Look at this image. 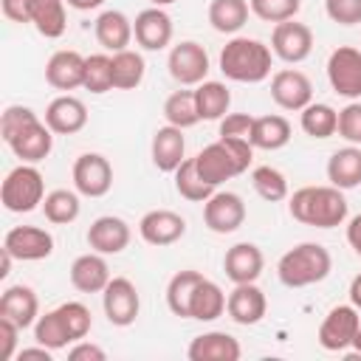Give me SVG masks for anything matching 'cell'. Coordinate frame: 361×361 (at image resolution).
Segmentation results:
<instances>
[{"label":"cell","mask_w":361,"mask_h":361,"mask_svg":"<svg viewBox=\"0 0 361 361\" xmlns=\"http://www.w3.org/2000/svg\"><path fill=\"white\" fill-rule=\"evenodd\" d=\"M327 180L338 186L341 192L361 186V147L350 144L330 155L327 161Z\"/></svg>","instance_id":"83f0119b"},{"label":"cell","mask_w":361,"mask_h":361,"mask_svg":"<svg viewBox=\"0 0 361 361\" xmlns=\"http://www.w3.org/2000/svg\"><path fill=\"white\" fill-rule=\"evenodd\" d=\"M240 355H243L240 341L231 333H223V330L200 333L186 347L189 361H237Z\"/></svg>","instance_id":"7402d4cb"},{"label":"cell","mask_w":361,"mask_h":361,"mask_svg":"<svg viewBox=\"0 0 361 361\" xmlns=\"http://www.w3.org/2000/svg\"><path fill=\"white\" fill-rule=\"evenodd\" d=\"M56 310H59V316H62V322H65V327H68L73 341H79V338H85L90 333L93 316L87 310V305H82V302H62Z\"/></svg>","instance_id":"ee69618b"},{"label":"cell","mask_w":361,"mask_h":361,"mask_svg":"<svg viewBox=\"0 0 361 361\" xmlns=\"http://www.w3.org/2000/svg\"><path fill=\"white\" fill-rule=\"evenodd\" d=\"M110 279L113 276H110L107 259L99 251H87V254L76 257L71 265V285L79 293H102Z\"/></svg>","instance_id":"d4e9b609"},{"label":"cell","mask_w":361,"mask_h":361,"mask_svg":"<svg viewBox=\"0 0 361 361\" xmlns=\"http://www.w3.org/2000/svg\"><path fill=\"white\" fill-rule=\"evenodd\" d=\"M327 82L344 99H361V51L353 45H338L327 56Z\"/></svg>","instance_id":"ba28073f"},{"label":"cell","mask_w":361,"mask_h":361,"mask_svg":"<svg viewBox=\"0 0 361 361\" xmlns=\"http://www.w3.org/2000/svg\"><path fill=\"white\" fill-rule=\"evenodd\" d=\"M42 200H45V180L34 164H20L6 175L0 186V203L6 206V212L28 214L37 206H42Z\"/></svg>","instance_id":"5b68a950"},{"label":"cell","mask_w":361,"mask_h":361,"mask_svg":"<svg viewBox=\"0 0 361 361\" xmlns=\"http://www.w3.org/2000/svg\"><path fill=\"white\" fill-rule=\"evenodd\" d=\"M248 6H251V14L276 25V23L293 20L302 8V0H248Z\"/></svg>","instance_id":"7bdbcfd3"},{"label":"cell","mask_w":361,"mask_h":361,"mask_svg":"<svg viewBox=\"0 0 361 361\" xmlns=\"http://www.w3.org/2000/svg\"><path fill=\"white\" fill-rule=\"evenodd\" d=\"M51 355H54V350H48L45 344H37V347H23V350H17V358H20V361H28V358L51 361Z\"/></svg>","instance_id":"db71d44e"},{"label":"cell","mask_w":361,"mask_h":361,"mask_svg":"<svg viewBox=\"0 0 361 361\" xmlns=\"http://www.w3.org/2000/svg\"><path fill=\"white\" fill-rule=\"evenodd\" d=\"M299 124L310 138H330L338 130V110H333L324 102H310L305 110H299Z\"/></svg>","instance_id":"d590c367"},{"label":"cell","mask_w":361,"mask_h":361,"mask_svg":"<svg viewBox=\"0 0 361 361\" xmlns=\"http://www.w3.org/2000/svg\"><path fill=\"white\" fill-rule=\"evenodd\" d=\"M164 118H166V124L180 127V130L195 127L200 121L195 90H175V93H169L166 102H164Z\"/></svg>","instance_id":"f35d334b"},{"label":"cell","mask_w":361,"mask_h":361,"mask_svg":"<svg viewBox=\"0 0 361 361\" xmlns=\"http://www.w3.org/2000/svg\"><path fill=\"white\" fill-rule=\"evenodd\" d=\"M28 20L45 39H59L68 28L65 0H28Z\"/></svg>","instance_id":"f1b7e54d"},{"label":"cell","mask_w":361,"mask_h":361,"mask_svg":"<svg viewBox=\"0 0 361 361\" xmlns=\"http://www.w3.org/2000/svg\"><path fill=\"white\" fill-rule=\"evenodd\" d=\"M226 293L217 282L212 279H200L195 293H192V305H189V319H197V322H214L226 313Z\"/></svg>","instance_id":"f546056e"},{"label":"cell","mask_w":361,"mask_h":361,"mask_svg":"<svg viewBox=\"0 0 361 361\" xmlns=\"http://www.w3.org/2000/svg\"><path fill=\"white\" fill-rule=\"evenodd\" d=\"M251 161H254V144L245 138H217L195 155L200 178L214 189L223 180L243 175L251 166Z\"/></svg>","instance_id":"3957f363"},{"label":"cell","mask_w":361,"mask_h":361,"mask_svg":"<svg viewBox=\"0 0 361 361\" xmlns=\"http://www.w3.org/2000/svg\"><path fill=\"white\" fill-rule=\"evenodd\" d=\"M251 186L268 203H279V200L288 197V178L276 166H271V164L251 169Z\"/></svg>","instance_id":"60d3db41"},{"label":"cell","mask_w":361,"mask_h":361,"mask_svg":"<svg viewBox=\"0 0 361 361\" xmlns=\"http://www.w3.org/2000/svg\"><path fill=\"white\" fill-rule=\"evenodd\" d=\"M130 237H133V231H130L127 220H121V217H116V214H102V217H96V220L90 223V228H87V234H85L90 251H99V254H104V257L121 254V251L130 245Z\"/></svg>","instance_id":"e0dca14e"},{"label":"cell","mask_w":361,"mask_h":361,"mask_svg":"<svg viewBox=\"0 0 361 361\" xmlns=\"http://www.w3.org/2000/svg\"><path fill=\"white\" fill-rule=\"evenodd\" d=\"M31 121H37V113L31 110V107H23V104H8L6 110H3V116H0V135H3V141L8 144L23 127H28Z\"/></svg>","instance_id":"f6af8a7d"},{"label":"cell","mask_w":361,"mask_h":361,"mask_svg":"<svg viewBox=\"0 0 361 361\" xmlns=\"http://www.w3.org/2000/svg\"><path fill=\"white\" fill-rule=\"evenodd\" d=\"M113 62V87L116 90H133L144 82V73H147V62L138 51L133 48H124V51H116L110 56Z\"/></svg>","instance_id":"d6a6232c"},{"label":"cell","mask_w":361,"mask_h":361,"mask_svg":"<svg viewBox=\"0 0 361 361\" xmlns=\"http://www.w3.org/2000/svg\"><path fill=\"white\" fill-rule=\"evenodd\" d=\"M82 212V203H79V192H71V189H54L45 195L42 200V214L48 223L54 226H68L79 217Z\"/></svg>","instance_id":"74e56055"},{"label":"cell","mask_w":361,"mask_h":361,"mask_svg":"<svg viewBox=\"0 0 361 361\" xmlns=\"http://www.w3.org/2000/svg\"><path fill=\"white\" fill-rule=\"evenodd\" d=\"M85 62H87V56H82L79 51H71V48L56 51L45 62V82L54 90H65V93L76 90L85 82Z\"/></svg>","instance_id":"d6986e66"},{"label":"cell","mask_w":361,"mask_h":361,"mask_svg":"<svg viewBox=\"0 0 361 361\" xmlns=\"http://www.w3.org/2000/svg\"><path fill=\"white\" fill-rule=\"evenodd\" d=\"M3 248L20 262H37L54 254V234L39 226H14L6 231Z\"/></svg>","instance_id":"7c38bea8"},{"label":"cell","mask_w":361,"mask_h":361,"mask_svg":"<svg viewBox=\"0 0 361 361\" xmlns=\"http://www.w3.org/2000/svg\"><path fill=\"white\" fill-rule=\"evenodd\" d=\"M8 149L23 161V164H39L51 155L54 149V133L45 121H31L28 127H23L11 141H8Z\"/></svg>","instance_id":"44dd1931"},{"label":"cell","mask_w":361,"mask_h":361,"mask_svg":"<svg viewBox=\"0 0 361 361\" xmlns=\"http://www.w3.org/2000/svg\"><path fill=\"white\" fill-rule=\"evenodd\" d=\"M71 8H76V11H93V8H99L104 0H65Z\"/></svg>","instance_id":"9f6ffc18"},{"label":"cell","mask_w":361,"mask_h":361,"mask_svg":"<svg viewBox=\"0 0 361 361\" xmlns=\"http://www.w3.org/2000/svg\"><path fill=\"white\" fill-rule=\"evenodd\" d=\"M138 234L149 245H172L186 234V220L172 209H152L138 220Z\"/></svg>","instance_id":"ac0fdd59"},{"label":"cell","mask_w":361,"mask_h":361,"mask_svg":"<svg viewBox=\"0 0 361 361\" xmlns=\"http://www.w3.org/2000/svg\"><path fill=\"white\" fill-rule=\"evenodd\" d=\"M265 310H268V299H265L262 288H257V282H240V285H234V290L226 299L228 319L234 324H243V327L259 324L262 316H265Z\"/></svg>","instance_id":"2e32d148"},{"label":"cell","mask_w":361,"mask_h":361,"mask_svg":"<svg viewBox=\"0 0 361 361\" xmlns=\"http://www.w3.org/2000/svg\"><path fill=\"white\" fill-rule=\"evenodd\" d=\"M195 102H197L200 121H220L231 107V93L223 82L206 79L195 87Z\"/></svg>","instance_id":"1f68e13d"},{"label":"cell","mask_w":361,"mask_h":361,"mask_svg":"<svg viewBox=\"0 0 361 361\" xmlns=\"http://www.w3.org/2000/svg\"><path fill=\"white\" fill-rule=\"evenodd\" d=\"M353 353L361 355V327H358V333H355V338H353Z\"/></svg>","instance_id":"680465c9"},{"label":"cell","mask_w":361,"mask_h":361,"mask_svg":"<svg viewBox=\"0 0 361 361\" xmlns=\"http://www.w3.org/2000/svg\"><path fill=\"white\" fill-rule=\"evenodd\" d=\"M20 333L23 330L11 319L0 316V358L3 361H11L17 355V338H20Z\"/></svg>","instance_id":"681fc988"},{"label":"cell","mask_w":361,"mask_h":361,"mask_svg":"<svg viewBox=\"0 0 361 361\" xmlns=\"http://www.w3.org/2000/svg\"><path fill=\"white\" fill-rule=\"evenodd\" d=\"M45 124L51 127L54 135H73L79 130H85L87 124V107L82 99L62 93L56 96L48 107H45Z\"/></svg>","instance_id":"ffe728a7"},{"label":"cell","mask_w":361,"mask_h":361,"mask_svg":"<svg viewBox=\"0 0 361 361\" xmlns=\"http://www.w3.org/2000/svg\"><path fill=\"white\" fill-rule=\"evenodd\" d=\"M350 305H355L361 313V274L353 276V282H350Z\"/></svg>","instance_id":"11a10c76"},{"label":"cell","mask_w":361,"mask_h":361,"mask_svg":"<svg viewBox=\"0 0 361 361\" xmlns=\"http://www.w3.org/2000/svg\"><path fill=\"white\" fill-rule=\"evenodd\" d=\"M133 37L144 51H164L172 42V17L161 6H149L135 14Z\"/></svg>","instance_id":"9a60e30c"},{"label":"cell","mask_w":361,"mask_h":361,"mask_svg":"<svg viewBox=\"0 0 361 361\" xmlns=\"http://www.w3.org/2000/svg\"><path fill=\"white\" fill-rule=\"evenodd\" d=\"M149 155H152V164L155 169L161 172H175L183 158H186V138H183V130L180 127H172V124H164L152 133V144H149Z\"/></svg>","instance_id":"603a6c76"},{"label":"cell","mask_w":361,"mask_h":361,"mask_svg":"<svg viewBox=\"0 0 361 361\" xmlns=\"http://www.w3.org/2000/svg\"><path fill=\"white\" fill-rule=\"evenodd\" d=\"M104 358H107V353L99 344L85 341V338H79L68 347V361H104Z\"/></svg>","instance_id":"f907efd6"},{"label":"cell","mask_w":361,"mask_h":361,"mask_svg":"<svg viewBox=\"0 0 361 361\" xmlns=\"http://www.w3.org/2000/svg\"><path fill=\"white\" fill-rule=\"evenodd\" d=\"M271 51L282 62L299 65L313 51V31L305 23H296V17L285 20V23H276L274 31H271Z\"/></svg>","instance_id":"8fae6325"},{"label":"cell","mask_w":361,"mask_h":361,"mask_svg":"<svg viewBox=\"0 0 361 361\" xmlns=\"http://www.w3.org/2000/svg\"><path fill=\"white\" fill-rule=\"evenodd\" d=\"M290 141V121L285 116H259L254 118V130H251V144L254 149H265V152H274V149H282L288 147Z\"/></svg>","instance_id":"4dcf8cb0"},{"label":"cell","mask_w":361,"mask_h":361,"mask_svg":"<svg viewBox=\"0 0 361 361\" xmlns=\"http://www.w3.org/2000/svg\"><path fill=\"white\" fill-rule=\"evenodd\" d=\"M166 68H169V76L183 85V87H197L200 82H206V73H209V54L200 42L195 39H183L178 45H172L169 56H166Z\"/></svg>","instance_id":"52a82bcc"},{"label":"cell","mask_w":361,"mask_h":361,"mask_svg":"<svg viewBox=\"0 0 361 361\" xmlns=\"http://www.w3.org/2000/svg\"><path fill=\"white\" fill-rule=\"evenodd\" d=\"M82 87L90 90V93H96V96L113 90V62H110L107 54H90L87 56Z\"/></svg>","instance_id":"b9f144b4"},{"label":"cell","mask_w":361,"mask_h":361,"mask_svg":"<svg viewBox=\"0 0 361 361\" xmlns=\"http://www.w3.org/2000/svg\"><path fill=\"white\" fill-rule=\"evenodd\" d=\"M203 223L214 234H231L245 223V203L237 192H214L203 203Z\"/></svg>","instance_id":"4fadbf2b"},{"label":"cell","mask_w":361,"mask_h":361,"mask_svg":"<svg viewBox=\"0 0 361 361\" xmlns=\"http://www.w3.org/2000/svg\"><path fill=\"white\" fill-rule=\"evenodd\" d=\"M262 268H265V257H262L259 245H254V243H234L223 257V271L234 285L257 282Z\"/></svg>","instance_id":"cb8c5ba5"},{"label":"cell","mask_w":361,"mask_h":361,"mask_svg":"<svg viewBox=\"0 0 361 361\" xmlns=\"http://www.w3.org/2000/svg\"><path fill=\"white\" fill-rule=\"evenodd\" d=\"M34 341L37 344H45L54 353L56 350H65L68 344H73V338H71V333H68V327H65V322H62V316H59L56 307L48 310V313H42L34 322Z\"/></svg>","instance_id":"ab89813d"},{"label":"cell","mask_w":361,"mask_h":361,"mask_svg":"<svg viewBox=\"0 0 361 361\" xmlns=\"http://www.w3.org/2000/svg\"><path fill=\"white\" fill-rule=\"evenodd\" d=\"M274 51L254 37H231L220 51V71L231 82L257 85L271 76Z\"/></svg>","instance_id":"7a4b0ae2"},{"label":"cell","mask_w":361,"mask_h":361,"mask_svg":"<svg viewBox=\"0 0 361 361\" xmlns=\"http://www.w3.org/2000/svg\"><path fill=\"white\" fill-rule=\"evenodd\" d=\"M251 130H254V116H248V113H226L220 118V138L251 141Z\"/></svg>","instance_id":"c3c4849f"},{"label":"cell","mask_w":361,"mask_h":361,"mask_svg":"<svg viewBox=\"0 0 361 361\" xmlns=\"http://www.w3.org/2000/svg\"><path fill=\"white\" fill-rule=\"evenodd\" d=\"M361 327V316L355 305H336L327 310V316L319 324V344L327 353H344L353 347V338Z\"/></svg>","instance_id":"8992f818"},{"label":"cell","mask_w":361,"mask_h":361,"mask_svg":"<svg viewBox=\"0 0 361 361\" xmlns=\"http://www.w3.org/2000/svg\"><path fill=\"white\" fill-rule=\"evenodd\" d=\"M203 279L200 271H192V268H183L178 274H172V279L166 282V307L180 316V319H189V305H192V293L197 288V282Z\"/></svg>","instance_id":"836d02e7"},{"label":"cell","mask_w":361,"mask_h":361,"mask_svg":"<svg viewBox=\"0 0 361 361\" xmlns=\"http://www.w3.org/2000/svg\"><path fill=\"white\" fill-rule=\"evenodd\" d=\"M0 316L11 319L20 330L34 327V322L39 319V299H37L34 288H28V285L6 288L0 296Z\"/></svg>","instance_id":"4316f807"},{"label":"cell","mask_w":361,"mask_h":361,"mask_svg":"<svg viewBox=\"0 0 361 361\" xmlns=\"http://www.w3.org/2000/svg\"><path fill=\"white\" fill-rule=\"evenodd\" d=\"M149 3H152V6H161V8H164V6H172V3H178V0H149Z\"/></svg>","instance_id":"91938a15"},{"label":"cell","mask_w":361,"mask_h":361,"mask_svg":"<svg viewBox=\"0 0 361 361\" xmlns=\"http://www.w3.org/2000/svg\"><path fill=\"white\" fill-rule=\"evenodd\" d=\"M288 212L293 220L316 228H336L347 220V197L338 186H302L290 195Z\"/></svg>","instance_id":"6da1fadb"},{"label":"cell","mask_w":361,"mask_h":361,"mask_svg":"<svg viewBox=\"0 0 361 361\" xmlns=\"http://www.w3.org/2000/svg\"><path fill=\"white\" fill-rule=\"evenodd\" d=\"M347 243H350V248L361 257V214H355V217L347 223Z\"/></svg>","instance_id":"f5cc1de1"},{"label":"cell","mask_w":361,"mask_h":361,"mask_svg":"<svg viewBox=\"0 0 361 361\" xmlns=\"http://www.w3.org/2000/svg\"><path fill=\"white\" fill-rule=\"evenodd\" d=\"M102 307L113 327H130L141 310L138 288L127 276H113L107 282V288L102 290Z\"/></svg>","instance_id":"9c48e42d"},{"label":"cell","mask_w":361,"mask_h":361,"mask_svg":"<svg viewBox=\"0 0 361 361\" xmlns=\"http://www.w3.org/2000/svg\"><path fill=\"white\" fill-rule=\"evenodd\" d=\"M347 144L361 147V102H350L347 107L338 110V130H336Z\"/></svg>","instance_id":"bcb514c9"},{"label":"cell","mask_w":361,"mask_h":361,"mask_svg":"<svg viewBox=\"0 0 361 361\" xmlns=\"http://www.w3.org/2000/svg\"><path fill=\"white\" fill-rule=\"evenodd\" d=\"M333 271V257L322 243H299L276 262V276L285 288H307L324 282Z\"/></svg>","instance_id":"277c9868"},{"label":"cell","mask_w":361,"mask_h":361,"mask_svg":"<svg viewBox=\"0 0 361 361\" xmlns=\"http://www.w3.org/2000/svg\"><path fill=\"white\" fill-rule=\"evenodd\" d=\"M175 175V192L192 203H206L212 195H214V186H209L200 172H197V164L195 158H183V164L172 172Z\"/></svg>","instance_id":"8d00e7d4"},{"label":"cell","mask_w":361,"mask_h":361,"mask_svg":"<svg viewBox=\"0 0 361 361\" xmlns=\"http://www.w3.org/2000/svg\"><path fill=\"white\" fill-rule=\"evenodd\" d=\"M73 189L85 197H104L113 186V166L102 152H82L71 169Z\"/></svg>","instance_id":"30bf717a"},{"label":"cell","mask_w":361,"mask_h":361,"mask_svg":"<svg viewBox=\"0 0 361 361\" xmlns=\"http://www.w3.org/2000/svg\"><path fill=\"white\" fill-rule=\"evenodd\" d=\"M324 11L338 25H358L361 23V0H324Z\"/></svg>","instance_id":"7dc6e473"},{"label":"cell","mask_w":361,"mask_h":361,"mask_svg":"<svg viewBox=\"0 0 361 361\" xmlns=\"http://www.w3.org/2000/svg\"><path fill=\"white\" fill-rule=\"evenodd\" d=\"M248 0H212L209 3V23L220 34H237L248 23Z\"/></svg>","instance_id":"e575fe53"},{"label":"cell","mask_w":361,"mask_h":361,"mask_svg":"<svg viewBox=\"0 0 361 361\" xmlns=\"http://www.w3.org/2000/svg\"><path fill=\"white\" fill-rule=\"evenodd\" d=\"M0 276H8V271H11V262H14V257L6 251V248H0Z\"/></svg>","instance_id":"6f0895ef"},{"label":"cell","mask_w":361,"mask_h":361,"mask_svg":"<svg viewBox=\"0 0 361 361\" xmlns=\"http://www.w3.org/2000/svg\"><path fill=\"white\" fill-rule=\"evenodd\" d=\"M0 8H3V17L11 20V23H31L28 20V0H0Z\"/></svg>","instance_id":"816d5d0a"},{"label":"cell","mask_w":361,"mask_h":361,"mask_svg":"<svg viewBox=\"0 0 361 361\" xmlns=\"http://www.w3.org/2000/svg\"><path fill=\"white\" fill-rule=\"evenodd\" d=\"M271 99L282 110H305L313 102V85L302 71L282 68L271 76Z\"/></svg>","instance_id":"5bb4252c"},{"label":"cell","mask_w":361,"mask_h":361,"mask_svg":"<svg viewBox=\"0 0 361 361\" xmlns=\"http://www.w3.org/2000/svg\"><path fill=\"white\" fill-rule=\"evenodd\" d=\"M93 34H96V42L104 51H110V54L124 51L133 42V20L118 8H107V11H102L96 17Z\"/></svg>","instance_id":"484cf974"}]
</instances>
